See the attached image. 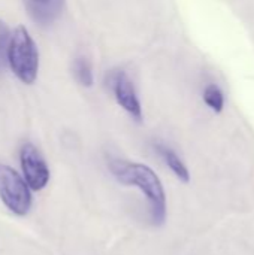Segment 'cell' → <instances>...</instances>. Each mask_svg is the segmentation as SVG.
Listing matches in <instances>:
<instances>
[{"mask_svg": "<svg viewBox=\"0 0 254 255\" xmlns=\"http://www.w3.org/2000/svg\"><path fill=\"white\" fill-rule=\"evenodd\" d=\"M112 176L127 187L138 188L148 202L150 218L154 226H163L168 215L166 193L157 173L147 164L132 163L121 158H109L108 161Z\"/></svg>", "mask_w": 254, "mask_h": 255, "instance_id": "cell-1", "label": "cell"}, {"mask_svg": "<svg viewBox=\"0 0 254 255\" xmlns=\"http://www.w3.org/2000/svg\"><path fill=\"white\" fill-rule=\"evenodd\" d=\"M7 66L22 84H33L39 73V49L34 39L24 25H18L12 34L7 49Z\"/></svg>", "mask_w": 254, "mask_h": 255, "instance_id": "cell-2", "label": "cell"}, {"mask_svg": "<svg viewBox=\"0 0 254 255\" xmlns=\"http://www.w3.org/2000/svg\"><path fill=\"white\" fill-rule=\"evenodd\" d=\"M0 200L15 215L24 217L31 208V190L10 166L0 163Z\"/></svg>", "mask_w": 254, "mask_h": 255, "instance_id": "cell-3", "label": "cell"}, {"mask_svg": "<svg viewBox=\"0 0 254 255\" xmlns=\"http://www.w3.org/2000/svg\"><path fill=\"white\" fill-rule=\"evenodd\" d=\"M19 164L22 170V178L28 188L33 191L43 190L51 178L49 167L42 152L30 142H25L19 148Z\"/></svg>", "mask_w": 254, "mask_h": 255, "instance_id": "cell-4", "label": "cell"}, {"mask_svg": "<svg viewBox=\"0 0 254 255\" xmlns=\"http://www.w3.org/2000/svg\"><path fill=\"white\" fill-rule=\"evenodd\" d=\"M111 91L117 103L136 121H142V106L135 85L124 70H112L108 76Z\"/></svg>", "mask_w": 254, "mask_h": 255, "instance_id": "cell-5", "label": "cell"}, {"mask_svg": "<svg viewBox=\"0 0 254 255\" xmlns=\"http://www.w3.org/2000/svg\"><path fill=\"white\" fill-rule=\"evenodd\" d=\"M27 15L39 25H51L55 22L63 9L66 0H21Z\"/></svg>", "mask_w": 254, "mask_h": 255, "instance_id": "cell-6", "label": "cell"}, {"mask_svg": "<svg viewBox=\"0 0 254 255\" xmlns=\"http://www.w3.org/2000/svg\"><path fill=\"white\" fill-rule=\"evenodd\" d=\"M154 149L156 152L160 155V158L165 161V164L169 167V170L184 184L190 182V172L186 166V163L181 160V157L168 145L162 143V142H156L154 143Z\"/></svg>", "mask_w": 254, "mask_h": 255, "instance_id": "cell-7", "label": "cell"}, {"mask_svg": "<svg viewBox=\"0 0 254 255\" xmlns=\"http://www.w3.org/2000/svg\"><path fill=\"white\" fill-rule=\"evenodd\" d=\"M72 72L76 79V82L82 87H93L94 84V73H93V66L90 60L84 55H79L73 60L72 64Z\"/></svg>", "mask_w": 254, "mask_h": 255, "instance_id": "cell-8", "label": "cell"}, {"mask_svg": "<svg viewBox=\"0 0 254 255\" xmlns=\"http://www.w3.org/2000/svg\"><path fill=\"white\" fill-rule=\"evenodd\" d=\"M204 102L205 105L213 109L216 114H220L223 112V108H225V94L223 91L220 90L219 85L216 84H210L205 90H204Z\"/></svg>", "mask_w": 254, "mask_h": 255, "instance_id": "cell-9", "label": "cell"}, {"mask_svg": "<svg viewBox=\"0 0 254 255\" xmlns=\"http://www.w3.org/2000/svg\"><path fill=\"white\" fill-rule=\"evenodd\" d=\"M10 30L4 21L0 19V70H3L7 64V49L10 42Z\"/></svg>", "mask_w": 254, "mask_h": 255, "instance_id": "cell-10", "label": "cell"}]
</instances>
